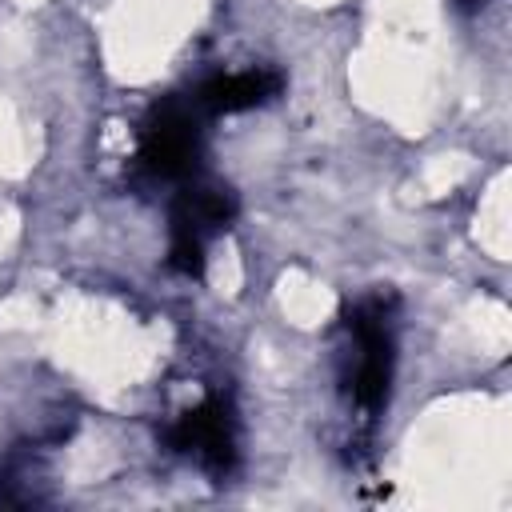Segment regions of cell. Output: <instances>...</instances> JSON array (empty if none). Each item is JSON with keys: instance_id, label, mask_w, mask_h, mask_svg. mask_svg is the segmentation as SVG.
<instances>
[{"instance_id": "obj_1", "label": "cell", "mask_w": 512, "mask_h": 512, "mask_svg": "<svg viewBox=\"0 0 512 512\" xmlns=\"http://www.w3.org/2000/svg\"><path fill=\"white\" fill-rule=\"evenodd\" d=\"M200 156V108L196 100H164L148 112L140 128V168L160 180H188Z\"/></svg>"}, {"instance_id": "obj_2", "label": "cell", "mask_w": 512, "mask_h": 512, "mask_svg": "<svg viewBox=\"0 0 512 512\" xmlns=\"http://www.w3.org/2000/svg\"><path fill=\"white\" fill-rule=\"evenodd\" d=\"M348 332L356 344V364L348 376L352 400L364 412H376L388 400V384H392V320H388V304L384 300H360L348 312Z\"/></svg>"}, {"instance_id": "obj_3", "label": "cell", "mask_w": 512, "mask_h": 512, "mask_svg": "<svg viewBox=\"0 0 512 512\" xmlns=\"http://www.w3.org/2000/svg\"><path fill=\"white\" fill-rule=\"evenodd\" d=\"M168 444L176 452L192 456L212 476L232 472V464H236V424H232L228 404L216 400V396L200 400L196 408L176 416V424L168 428Z\"/></svg>"}, {"instance_id": "obj_4", "label": "cell", "mask_w": 512, "mask_h": 512, "mask_svg": "<svg viewBox=\"0 0 512 512\" xmlns=\"http://www.w3.org/2000/svg\"><path fill=\"white\" fill-rule=\"evenodd\" d=\"M236 216V200L224 188L212 184H184L172 204V236L176 240H208L216 228H224Z\"/></svg>"}, {"instance_id": "obj_5", "label": "cell", "mask_w": 512, "mask_h": 512, "mask_svg": "<svg viewBox=\"0 0 512 512\" xmlns=\"http://www.w3.org/2000/svg\"><path fill=\"white\" fill-rule=\"evenodd\" d=\"M276 92H280L276 72H232V76H212L208 84H200L192 100L200 112H244V108L272 100Z\"/></svg>"}]
</instances>
